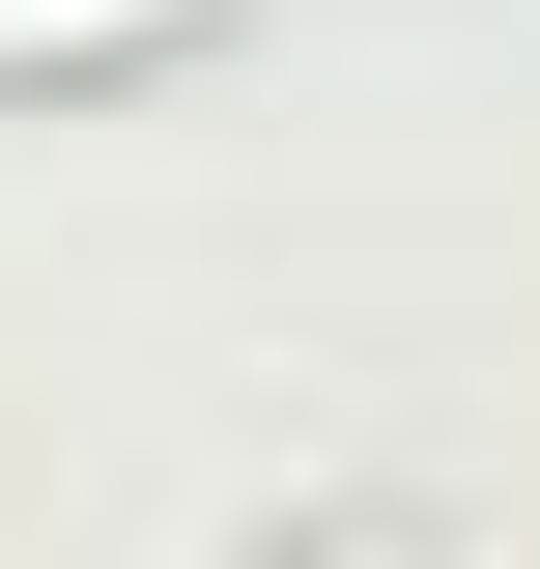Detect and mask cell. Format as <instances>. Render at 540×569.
Wrapping results in <instances>:
<instances>
[{
	"label": "cell",
	"instance_id": "6da1fadb",
	"mask_svg": "<svg viewBox=\"0 0 540 569\" xmlns=\"http://www.w3.org/2000/svg\"><path fill=\"white\" fill-rule=\"evenodd\" d=\"M200 29H228V0H0V86H29V58H200Z\"/></svg>",
	"mask_w": 540,
	"mask_h": 569
}]
</instances>
